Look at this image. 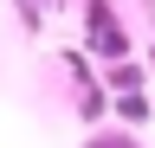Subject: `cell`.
Returning <instances> with one entry per match:
<instances>
[{
    "label": "cell",
    "mask_w": 155,
    "mask_h": 148,
    "mask_svg": "<svg viewBox=\"0 0 155 148\" xmlns=\"http://www.w3.org/2000/svg\"><path fill=\"white\" fill-rule=\"evenodd\" d=\"M91 52H97V58H123V52H129V39L116 32V20H110L104 0H91Z\"/></svg>",
    "instance_id": "1"
},
{
    "label": "cell",
    "mask_w": 155,
    "mask_h": 148,
    "mask_svg": "<svg viewBox=\"0 0 155 148\" xmlns=\"http://www.w3.org/2000/svg\"><path fill=\"white\" fill-rule=\"evenodd\" d=\"M91 148H136V142H129V135H97Z\"/></svg>",
    "instance_id": "2"
}]
</instances>
